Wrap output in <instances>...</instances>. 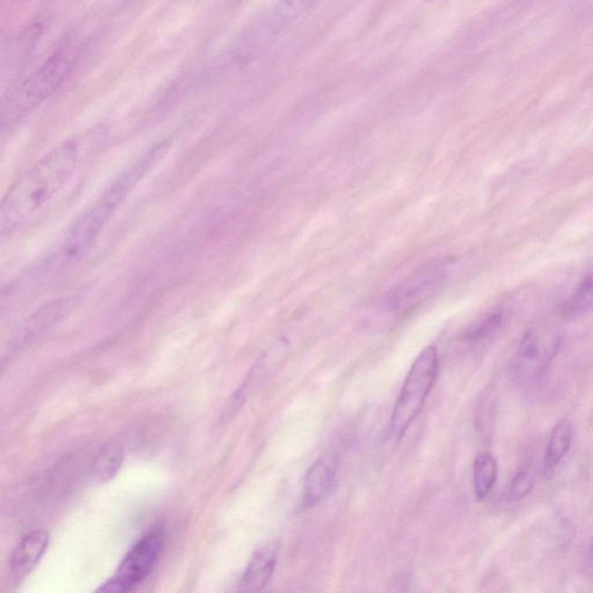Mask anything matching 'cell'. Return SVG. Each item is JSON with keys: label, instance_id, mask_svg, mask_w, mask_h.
Instances as JSON below:
<instances>
[{"label": "cell", "instance_id": "cell-1", "mask_svg": "<svg viewBox=\"0 0 593 593\" xmlns=\"http://www.w3.org/2000/svg\"><path fill=\"white\" fill-rule=\"evenodd\" d=\"M82 157L81 139L65 140L23 173L0 207L3 234L23 229L40 218L72 181Z\"/></svg>", "mask_w": 593, "mask_h": 593}, {"label": "cell", "instance_id": "cell-2", "mask_svg": "<svg viewBox=\"0 0 593 593\" xmlns=\"http://www.w3.org/2000/svg\"><path fill=\"white\" fill-rule=\"evenodd\" d=\"M167 150V142L157 144L150 151L140 157V159L124 172L113 185L108 187L100 197L74 221L66 232L60 248L41 265L37 276L60 273L81 260L93 246L95 240L113 217L116 210L126 200L128 194L163 159Z\"/></svg>", "mask_w": 593, "mask_h": 593}, {"label": "cell", "instance_id": "cell-3", "mask_svg": "<svg viewBox=\"0 0 593 593\" xmlns=\"http://www.w3.org/2000/svg\"><path fill=\"white\" fill-rule=\"evenodd\" d=\"M72 52L61 49L11 93L3 106V123L18 122L56 92L73 68Z\"/></svg>", "mask_w": 593, "mask_h": 593}, {"label": "cell", "instance_id": "cell-4", "mask_svg": "<svg viewBox=\"0 0 593 593\" xmlns=\"http://www.w3.org/2000/svg\"><path fill=\"white\" fill-rule=\"evenodd\" d=\"M436 348L428 347L417 356L397 397L391 417V434L400 441L422 412L438 375Z\"/></svg>", "mask_w": 593, "mask_h": 593}, {"label": "cell", "instance_id": "cell-5", "mask_svg": "<svg viewBox=\"0 0 593 593\" xmlns=\"http://www.w3.org/2000/svg\"><path fill=\"white\" fill-rule=\"evenodd\" d=\"M559 338L543 331L528 330L515 354V375L522 384H531L545 373L559 349Z\"/></svg>", "mask_w": 593, "mask_h": 593}, {"label": "cell", "instance_id": "cell-6", "mask_svg": "<svg viewBox=\"0 0 593 593\" xmlns=\"http://www.w3.org/2000/svg\"><path fill=\"white\" fill-rule=\"evenodd\" d=\"M445 276L443 265L430 264L421 268L394 290L389 296V306L400 314L418 308L438 293Z\"/></svg>", "mask_w": 593, "mask_h": 593}, {"label": "cell", "instance_id": "cell-7", "mask_svg": "<svg viewBox=\"0 0 593 593\" xmlns=\"http://www.w3.org/2000/svg\"><path fill=\"white\" fill-rule=\"evenodd\" d=\"M72 298H64V300L53 301L36 311L12 338L3 362H5L6 359L14 358L20 352L40 341L48 331H51L57 323L62 321V319L70 313L72 309Z\"/></svg>", "mask_w": 593, "mask_h": 593}, {"label": "cell", "instance_id": "cell-8", "mask_svg": "<svg viewBox=\"0 0 593 593\" xmlns=\"http://www.w3.org/2000/svg\"><path fill=\"white\" fill-rule=\"evenodd\" d=\"M163 545L164 533L161 530H155L147 534L124 557L116 571V578L121 579L131 590L150 575Z\"/></svg>", "mask_w": 593, "mask_h": 593}, {"label": "cell", "instance_id": "cell-9", "mask_svg": "<svg viewBox=\"0 0 593 593\" xmlns=\"http://www.w3.org/2000/svg\"><path fill=\"white\" fill-rule=\"evenodd\" d=\"M286 340H280L273 347L264 351L263 356L253 365L252 370L248 373L242 387L234 393L229 404V413L235 412L244 405V402L258 389L265 380L280 368L288 351Z\"/></svg>", "mask_w": 593, "mask_h": 593}, {"label": "cell", "instance_id": "cell-10", "mask_svg": "<svg viewBox=\"0 0 593 593\" xmlns=\"http://www.w3.org/2000/svg\"><path fill=\"white\" fill-rule=\"evenodd\" d=\"M276 543H267L253 554L244 570L239 593H263L271 582L277 560Z\"/></svg>", "mask_w": 593, "mask_h": 593}, {"label": "cell", "instance_id": "cell-11", "mask_svg": "<svg viewBox=\"0 0 593 593\" xmlns=\"http://www.w3.org/2000/svg\"><path fill=\"white\" fill-rule=\"evenodd\" d=\"M338 464L331 455L318 459L304 479V497L302 508H311L325 499L334 487Z\"/></svg>", "mask_w": 593, "mask_h": 593}, {"label": "cell", "instance_id": "cell-12", "mask_svg": "<svg viewBox=\"0 0 593 593\" xmlns=\"http://www.w3.org/2000/svg\"><path fill=\"white\" fill-rule=\"evenodd\" d=\"M49 545V534L35 530L22 539L12 554L11 569L15 578H24L39 565Z\"/></svg>", "mask_w": 593, "mask_h": 593}, {"label": "cell", "instance_id": "cell-13", "mask_svg": "<svg viewBox=\"0 0 593 593\" xmlns=\"http://www.w3.org/2000/svg\"><path fill=\"white\" fill-rule=\"evenodd\" d=\"M572 443V426L569 421H560L550 435L547 444L543 468L546 472L553 471L565 459Z\"/></svg>", "mask_w": 593, "mask_h": 593}, {"label": "cell", "instance_id": "cell-14", "mask_svg": "<svg viewBox=\"0 0 593 593\" xmlns=\"http://www.w3.org/2000/svg\"><path fill=\"white\" fill-rule=\"evenodd\" d=\"M124 460V450L118 442L108 443L99 452L94 463V475L100 483H107L115 478L121 470Z\"/></svg>", "mask_w": 593, "mask_h": 593}, {"label": "cell", "instance_id": "cell-15", "mask_svg": "<svg viewBox=\"0 0 593 593\" xmlns=\"http://www.w3.org/2000/svg\"><path fill=\"white\" fill-rule=\"evenodd\" d=\"M497 480V463L491 454H481L473 467L475 495L479 500L487 499Z\"/></svg>", "mask_w": 593, "mask_h": 593}, {"label": "cell", "instance_id": "cell-16", "mask_svg": "<svg viewBox=\"0 0 593 593\" xmlns=\"http://www.w3.org/2000/svg\"><path fill=\"white\" fill-rule=\"evenodd\" d=\"M593 306V269L588 273L576 286L569 300L563 304L562 313L565 317L574 318L583 314Z\"/></svg>", "mask_w": 593, "mask_h": 593}, {"label": "cell", "instance_id": "cell-17", "mask_svg": "<svg viewBox=\"0 0 593 593\" xmlns=\"http://www.w3.org/2000/svg\"><path fill=\"white\" fill-rule=\"evenodd\" d=\"M503 323V315L500 312L491 313L480 319L474 325L464 330L462 338L467 342H480L495 333Z\"/></svg>", "mask_w": 593, "mask_h": 593}, {"label": "cell", "instance_id": "cell-18", "mask_svg": "<svg viewBox=\"0 0 593 593\" xmlns=\"http://www.w3.org/2000/svg\"><path fill=\"white\" fill-rule=\"evenodd\" d=\"M534 474L530 468H522L517 473L510 483L508 491V500L512 502H520L528 497L531 492L533 491Z\"/></svg>", "mask_w": 593, "mask_h": 593}, {"label": "cell", "instance_id": "cell-19", "mask_svg": "<svg viewBox=\"0 0 593 593\" xmlns=\"http://www.w3.org/2000/svg\"><path fill=\"white\" fill-rule=\"evenodd\" d=\"M130 588L124 584L121 579L116 578L107 580L100 588L94 593H128Z\"/></svg>", "mask_w": 593, "mask_h": 593}, {"label": "cell", "instance_id": "cell-20", "mask_svg": "<svg viewBox=\"0 0 593 593\" xmlns=\"http://www.w3.org/2000/svg\"><path fill=\"white\" fill-rule=\"evenodd\" d=\"M586 559L588 574L593 576V541L588 546Z\"/></svg>", "mask_w": 593, "mask_h": 593}, {"label": "cell", "instance_id": "cell-21", "mask_svg": "<svg viewBox=\"0 0 593 593\" xmlns=\"http://www.w3.org/2000/svg\"><path fill=\"white\" fill-rule=\"evenodd\" d=\"M263 593H271V592H269V591H267V590H265V591H264V592H263Z\"/></svg>", "mask_w": 593, "mask_h": 593}]
</instances>
